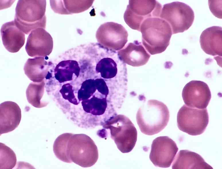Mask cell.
<instances>
[{
	"label": "cell",
	"instance_id": "obj_14",
	"mask_svg": "<svg viewBox=\"0 0 222 169\" xmlns=\"http://www.w3.org/2000/svg\"><path fill=\"white\" fill-rule=\"evenodd\" d=\"M0 135L11 132L18 126L21 119V109L15 103L4 102L0 105Z\"/></svg>",
	"mask_w": 222,
	"mask_h": 169
},
{
	"label": "cell",
	"instance_id": "obj_20",
	"mask_svg": "<svg viewBox=\"0 0 222 169\" xmlns=\"http://www.w3.org/2000/svg\"><path fill=\"white\" fill-rule=\"evenodd\" d=\"M57 0L54 5V9L56 13L61 14H69L81 12L88 9L92 5L93 1H77L72 2V0Z\"/></svg>",
	"mask_w": 222,
	"mask_h": 169
},
{
	"label": "cell",
	"instance_id": "obj_2",
	"mask_svg": "<svg viewBox=\"0 0 222 169\" xmlns=\"http://www.w3.org/2000/svg\"><path fill=\"white\" fill-rule=\"evenodd\" d=\"M142 44L151 54H160L164 51L170 44L172 34L169 24L160 17L145 19L141 24Z\"/></svg>",
	"mask_w": 222,
	"mask_h": 169
},
{
	"label": "cell",
	"instance_id": "obj_11",
	"mask_svg": "<svg viewBox=\"0 0 222 169\" xmlns=\"http://www.w3.org/2000/svg\"><path fill=\"white\" fill-rule=\"evenodd\" d=\"M182 96L185 105L200 109L206 108L211 98L207 84L199 80H192L187 83L182 90Z\"/></svg>",
	"mask_w": 222,
	"mask_h": 169
},
{
	"label": "cell",
	"instance_id": "obj_8",
	"mask_svg": "<svg viewBox=\"0 0 222 169\" xmlns=\"http://www.w3.org/2000/svg\"><path fill=\"white\" fill-rule=\"evenodd\" d=\"M209 121L207 108L190 107L185 104L180 108L177 115V125L181 131L192 135L202 134Z\"/></svg>",
	"mask_w": 222,
	"mask_h": 169
},
{
	"label": "cell",
	"instance_id": "obj_9",
	"mask_svg": "<svg viewBox=\"0 0 222 169\" xmlns=\"http://www.w3.org/2000/svg\"><path fill=\"white\" fill-rule=\"evenodd\" d=\"M128 36L127 31L122 25L111 22L102 24L96 34V39L101 46L115 51L124 46Z\"/></svg>",
	"mask_w": 222,
	"mask_h": 169
},
{
	"label": "cell",
	"instance_id": "obj_23",
	"mask_svg": "<svg viewBox=\"0 0 222 169\" xmlns=\"http://www.w3.org/2000/svg\"><path fill=\"white\" fill-rule=\"evenodd\" d=\"M97 90L94 80L88 79L83 81L80 89L77 93V99L79 101H82L90 98Z\"/></svg>",
	"mask_w": 222,
	"mask_h": 169
},
{
	"label": "cell",
	"instance_id": "obj_12",
	"mask_svg": "<svg viewBox=\"0 0 222 169\" xmlns=\"http://www.w3.org/2000/svg\"><path fill=\"white\" fill-rule=\"evenodd\" d=\"M53 45L50 34L42 28L32 31L29 34L25 46L26 50L30 56L46 57L51 53Z\"/></svg>",
	"mask_w": 222,
	"mask_h": 169
},
{
	"label": "cell",
	"instance_id": "obj_1",
	"mask_svg": "<svg viewBox=\"0 0 222 169\" xmlns=\"http://www.w3.org/2000/svg\"><path fill=\"white\" fill-rule=\"evenodd\" d=\"M53 151L61 161L73 162L83 167L93 166L98 158V150L94 141L83 134L61 135L54 142Z\"/></svg>",
	"mask_w": 222,
	"mask_h": 169
},
{
	"label": "cell",
	"instance_id": "obj_19",
	"mask_svg": "<svg viewBox=\"0 0 222 169\" xmlns=\"http://www.w3.org/2000/svg\"><path fill=\"white\" fill-rule=\"evenodd\" d=\"M80 71L78 62L75 60H62L57 65L54 70L55 78L60 83L72 80L73 74L77 77Z\"/></svg>",
	"mask_w": 222,
	"mask_h": 169
},
{
	"label": "cell",
	"instance_id": "obj_21",
	"mask_svg": "<svg viewBox=\"0 0 222 169\" xmlns=\"http://www.w3.org/2000/svg\"><path fill=\"white\" fill-rule=\"evenodd\" d=\"M45 82L44 80L41 82H32L30 84L26 90L27 100L34 107L41 108L46 107L49 103L41 99L44 95Z\"/></svg>",
	"mask_w": 222,
	"mask_h": 169
},
{
	"label": "cell",
	"instance_id": "obj_7",
	"mask_svg": "<svg viewBox=\"0 0 222 169\" xmlns=\"http://www.w3.org/2000/svg\"><path fill=\"white\" fill-rule=\"evenodd\" d=\"M159 17L169 24L173 34L187 30L193 23L194 15L189 6L176 1L164 5Z\"/></svg>",
	"mask_w": 222,
	"mask_h": 169
},
{
	"label": "cell",
	"instance_id": "obj_24",
	"mask_svg": "<svg viewBox=\"0 0 222 169\" xmlns=\"http://www.w3.org/2000/svg\"><path fill=\"white\" fill-rule=\"evenodd\" d=\"M72 88L70 83H66L63 85L59 92L64 99L74 105H77L80 102L75 97Z\"/></svg>",
	"mask_w": 222,
	"mask_h": 169
},
{
	"label": "cell",
	"instance_id": "obj_3",
	"mask_svg": "<svg viewBox=\"0 0 222 169\" xmlns=\"http://www.w3.org/2000/svg\"><path fill=\"white\" fill-rule=\"evenodd\" d=\"M46 6L45 0H18L15 9V24L27 35L38 28L45 29Z\"/></svg>",
	"mask_w": 222,
	"mask_h": 169
},
{
	"label": "cell",
	"instance_id": "obj_6",
	"mask_svg": "<svg viewBox=\"0 0 222 169\" xmlns=\"http://www.w3.org/2000/svg\"><path fill=\"white\" fill-rule=\"evenodd\" d=\"M162 7L155 0H130L124 15L126 23L140 32L141 25L147 19L159 17Z\"/></svg>",
	"mask_w": 222,
	"mask_h": 169
},
{
	"label": "cell",
	"instance_id": "obj_22",
	"mask_svg": "<svg viewBox=\"0 0 222 169\" xmlns=\"http://www.w3.org/2000/svg\"><path fill=\"white\" fill-rule=\"evenodd\" d=\"M0 169H12L15 166L17 159L14 151L10 148L0 143Z\"/></svg>",
	"mask_w": 222,
	"mask_h": 169
},
{
	"label": "cell",
	"instance_id": "obj_25",
	"mask_svg": "<svg viewBox=\"0 0 222 169\" xmlns=\"http://www.w3.org/2000/svg\"><path fill=\"white\" fill-rule=\"evenodd\" d=\"M94 82L98 92L107 98L110 91L105 81L102 78H97L94 80Z\"/></svg>",
	"mask_w": 222,
	"mask_h": 169
},
{
	"label": "cell",
	"instance_id": "obj_10",
	"mask_svg": "<svg viewBox=\"0 0 222 169\" xmlns=\"http://www.w3.org/2000/svg\"><path fill=\"white\" fill-rule=\"evenodd\" d=\"M178 150L175 142L170 137H159L153 141L149 158L156 167L168 168L171 165Z\"/></svg>",
	"mask_w": 222,
	"mask_h": 169
},
{
	"label": "cell",
	"instance_id": "obj_15",
	"mask_svg": "<svg viewBox=\"0 0 222 169\" xmlns=\"http://www.w3.org/2000/svg\"><path fill=\"white\" fill-rule=\"evenodd\" d=\"M200 43L201 49L207 54L221 57V27L213 26L205 30L200 35Z\"/></svg>",
	"mask_w": 222,
	"mask_h": 169
},
{
	"label": "cell",
	"instance_id": "obj_16",
	"mask_svg": "<svg viewBox=\"0 0 222 169\" xmlns=\"http://www.w3.org/2000/svg\"><path fill=\"white\" fill-rule=\"evenodd\" d=\"M0 32L3 44L9 52H17L24 45L25 34L16 25L14 21L3 24Z\"/></svg>",
	"mask_w": 222,
	"mask_h": 169
},
{
	"label": "cell",
	"instance_id": "obj_18",
	"mask_svg": "<svg viewBox=\"0 0 222 169\" xmlns=\"http://www.w3.org/2000/svg\"><path fill=\"white\" fill-rule=\"evenodd\" d=\"M52 64L43 57H36L27 60L24 70L25 74L33 82H41L47 77Z\"/></svg>",
	"mask_w": 222,
	"mask_h": 169
},
{
	"label": "cell",
	"instance_id": "obj_4",
	"mask_svg": "<svg viewBox=\"0 0 222 169\" xmlns=\"http://www.w3.org/2000/svg\"><path fill=\"white\" fill-rule=\"evenodd\" d=\"M170 112L163 103L150 100L138 109L136 120L141 131L147 135L157 133L164 129L169 120Z\"/></svg>",
	"mask_w": 222,
	"mask_h": 169
},
{
	"label": "cell",
	"instance_id": "obj_13",
	"mask_svg": "<svg viewBox=\"0 0 222 169\" xmlns=\"http://www.w3.org/2000/svg\"><path fill=\"white\" fill-rule=\"evenodd\" d=\"M117 53L119 58L124 62L134 67L144 65L151 56L142 43L137 40L126 44Z\"/></svg>",
	"mask_w": 222,
	"mask_h": 169
},
{
	"label": "cell",
	"instance_id": "obj_17",
	"mask_svg": "<svg viewBox=\"0 0 222 169\" xmlns=\"http://www.w3.org/2000/svg\"><path fill=\"white\" fill-rule=\"evenodd\" d=\"M172 164L173 169H212L199 154L188 150L180 151Z\"/></svg>",
	"mask_w": 222,
	"mask_h": 169
},
{
	"label": "cell",
	"instance_id": "obj_5",
	"mask_svg": "<svg viewBox=\"0 0 222 169\" xmlns=\"http://www.w3.org/2000/svg\"><path fill=\"white\" fill-rule=\"evenodd\" d=\"M102 126L105 137L109 133L111 138L121 152L127 153L133 149L137 140V131L128 117L117 115Z\"/></svg>",
	"mask_w": 222,
	"mask_h": 169
}]
</instances>
